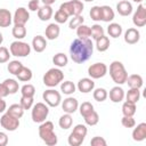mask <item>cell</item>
I'll list each match as a JSON object with an SVG mask.
<instances>
[{"mask_svg":"<svg viewBox=\"0 0 146 146\" xmlns=\"http://www.w3.org/2000/svg\"><path fill=\"white\" fill-rule=\"evenodd\" d=\"M94 52V44L92 41L87 38H78L72 41L70 46V55L71 59L76 64H82L87 62Z\"/></svg>","mask_w":146,"mask_h":146,"instance_id":"1","label":"cell"},{"mask_svg":"<svg viewBox=\"0 0 146 146\" xmlns=\"http://www.w3.org/2000/svg\"><path fill=\"white\" fill-rule=\"evenodd\" d=\"M39 137L48 146H55L58 143L57 136L54 131V123L51 121H43L39 127Z\"/></svg>","mask_w":146,"mask_h":146,"instance_id":"2","label":"cell"},{"mask_svg":"<svg viewBox=\"0 0 146 146\" xmlns=\"http://www.w3.org/2000/svg\"><path fill=\"white\" fill-rule=\"evenodd\" d=\"M110 75L112 80L119 86V84L125 83L127 78H128V72L121 62L114 60L110 65Z\"/></svg>","mask_w":146,"mask_h":146,"instance_id":"3","label":"cell"},{"mask_svg":"<svg viewBox=\"0 0 146 146\" xmlns=\"http://www.w3.org/2000/svg\"><path fill=\"white\" fill-rule=\"evenodd\" d=\"M64 79V73L59 70V68H56V67H52L50 70H48L44 75H43V84L49 87V88H52V87H56L57 84H59Z\"/></svg>","mask_w":146,"mask_h":146,"instance_id":"4","label":"cell"},{"mask_svg":"<svg viewBox=\"0 0 146 146\" xmlns=\"http://www.w3.org/2000/svg\"><path fill=\"white\" fill-rule=\"evenodd\" d=\"M83 3L80 0H70L66 2H63L59 6V9L63 10L64 13H66L68 16H76V15H81L83 11Z\"/></svg>","mask_w":146,"mask_h":146,"instance_id":"5","label":"cell"},{"mask_svg":"<svg viewBox=\"0 0 146 146\" xmlns=\"http://www.w3.org/2000/svg\"><path fill=\"white\" fill-rule=\"evenodd\" d=\"M49 114V107L44 103H36L35 105L32 106V121L35 123H42L46 121Z\"/></svg>","mask_w":146,"mask_h":146,"instance_id":"6","label":"cell"},{"mask_svg":"<svg viewBox=\"0 0 146 146\" xmlns=\"http://www.w3.org/2000/svg\"><path fill=\"white\" fill-rule=\"evenodd\" d=\"M9 51L13 56L16 57H26L31 52V46L24 41L16 40L10 43L9 46Z\"/></svg>","mask_w":146,"mask_h":146,"instance_id":"7","label":"cell"},{"mask_svg":"<svg viewBox=\"0 0 146 146\" xmlns=\"http://www.w3.org/2000/svg\"><path fill=\"white\" fill-rule=\"evenodd\" d=\"M42 98L46 102V104L50 107H57L62 103V96L55 89H48V90L43 91Z\"/></svg>","mask_w":146,"mask_h":146,"instance_id":"8","label":"cell"},{"mask_svg":"<svg viewBox=\"0 0 146 146\" xmlns=\"http://www.w3.org/2000/svg\"><path fill=\"white\" fill-rule=\"evenodd\" d=\"M0 124L7 131H15L19 127V119H17L6 112L0 119Z\"/></svg>","mask_w":146,"mask_h":146,"instance_id":"9","label":"cell"},{"mask_svg":"<svg viewBox=\"0 0 146 146\" xmlns=\"http://www.w3.org/2000/svg\"><path fill=\"white\" fill-rule=\"evenodd\" d=\"M107 66L106 64L104 63H95V64H91L89 67H88V74L91 79H100L103 76L106 75L107 73Z\"/></svg>","mask_w":146,"mask_h":146,"instance_id":"10","label":"cell"},{"mask_svg":"<svg viewBox=\"0 0 146 146\" xmlns=\"http://www.w3.org/2000/svg\"><path fill=\"white\" fill-rule=\"evenodd\" d=\"M132 23L137 27H143L146 24V7L144 5H139L137 7V10L135 11L132 16Z\"/></svg>","mask_w":146,"mask_h":146,"instance_id":"11","label":"cell"},{"mask_svg":"<svg viewBox=\"0 0 146 146\" xmlns=\"http://www.w3.org/2000/svg\"><path fill=\"white\" fill-rule=\"evenodd\" d=\"M30 19V13L27 11L26 8L24 7H19L15 10L14 16H13V22L14 24H21V25H25Z\"/></svg>","mask_w":146,"mask_h":146,"instance_id":"12","label":"cell"},{"mask_svg":"<svg viewBox=\"0 0 146 146\" xmlns=\"http://www.w3.org/2000/svg\"><path fill=\"white\" fill-rule=\"evenodd\" d=\"M79 107V103L78 99H75L74 97H67L62 102V108L65 113L68 114H73Z\"/></svg>","mask_w":146,"mask_h":146,"instance_id":"13","label":"cell"},{"mask_svg":"<svg viewBox=\"0 0 146 146\" xmlns=\"http://www.w3.org/2000/svg\"><path fill=\"white\" fill-rule=\"evenodd\" d=\"M76 87H78L79 91H81L83 94H88V92H90V91L94 90L95 82H94V80L91 78H82V79L79 80Z\"/></svg>","mask_w":146,"mask_h":146,"instance_id":"14","label":"cell"},{"mask_svg":"<svg viewBox=\"0 0 146 146\" xmlns=\"http://www.w3.org/2000/svg\"><path fill=\"white\" fill-rule=\"evenodd\" d=\"M139 39H140V33L135 27H130L124 32V41L128 44H135L139 41Z\"/></svg>","mask_w":146,"mask_h":146,"instance_id":"15","label":"cell"},{"mask_svg":"<svg viewBox=\"0 0 146 146\" xmlns=\"http://www.w3.org/2000/svg\"><path fill=\"white\" fill-rule=\"evenodd\" d=\"M59 33H60V29L57 23H50L44 30V35H46V39L48 40L57 39L59 36Z\"/></svg>","mask_w":146,"mask_h":146,"instance_id":"16","label":"cell"},{"mask_svg":"<svg viewBox=\"0 0 146 146\" xmlns=\"http://www.w3.org/2000/svg\"><path fill=\"white\" fill-rule=\"evenodd\" d=\"M145 138H146V123L141 122L132 130V139L135 141H143Z\"/></svg>","mask_w":146,"mask_h":146,"instance_id":"17","label":"cell"},{"mask_svg":"<svg viewBox=\"0 0 146 146\" xmlns=\"http://www.w3.org/2000/svg\"><path fill=\"white\" fill-rule=\"evenodd\" d=\"M116 10L121 16H129L132 13V5L128 0H121L116 3Z\"/></svg>","mask_w":146,"mask_h":146,"instance_id":"18","label":"cell"},{"mask_svg":"<svg viewBox=\"0 0 146 146\" xmlns=\"http://www.w3.org/2000/svg\"><path fill=\"white\" fill-rule=\"evenodd\" d=\"M32 48L36 52H42L47 48V40L42 35H35L32 40Z\"/></svg>","mask_w":146,"mask_h":146,"instance_id":"19","label":"cell"},{"mask_svg":"<svg viewBox=\"0 0 146 146\" xmlns=\"http://www.w3.org/2000/svg\"><path fill=\"white\" fill-rule=\"evenodd\" d=\"M124 90L119 87V86H115L113 87L111 90H110V99L113 102V103H120L123 100L124 98Z\"/></svg>","mask_w":146,"mask_h":146,"instance_id":"20","label":"cell"},{"mask_svg":"<svg viewBox=\"0 0 146 146\" xmlns=\"http://www.w3.org/2000/svg\"><path fill=\"white\" fill-rule=\"evenodd\" d=\"M52 14H54V10H52L51 6H48V5H43L42 7H40L38 9V17L42 22L49 21L52 17Z\"/></svg>","mask_w":146,"mask_h":146,"instance_id":"21","label":"cell"},{"mask_svg":"<svg viewBox=\"0 0 146 146\" xmlns=\"http://www.w3.org/2000/svg\"><path fill=\"white\" fill-rule=\"evenodd\" d=\"M13 22L11 13L6 8H0V27H8Z\"/></svg>","mask_w":146,"mask_h":146,"instance_id":"22","label":"cell"},{"mask_svg":"<svg viewBox=\"0 0 146 146\" xmlns=\"http://www.w3.org/2000/svg\"><path fill=\"white\" fill-rule=\"evenodd\" d=\"M100 9H102V21L103 22L110 23V22H112L114 19L115 14H114V10L110 6H107V5L100 6Z\"/></svg>","mask_w":146,"mask_h":146,"instance_id":"23","label":"cell"},{"mask_svg":"<svg viewBox=\"0 0 146 146\" xmlns=\"http://www.w3.org/2000/svg\"><path fill=\"white\" fill-rule=\"evenodd\" d=\"M125 82L128 83V86L130 88H137V89H139L143 86V78L139 74H131V75H129L127 78V81Z\"/></svg>","mask_w":146,"mask_h":146,"instance_id":"24","label":"cell"},{"mask_svg":"<svg viewBox=\"0 0 146 146\" xmlns=\"http://www.w3.org/2000/svg\"><path fill=\"white\" fill-rule=\"evenodd\" d=\"M11 34L15 39L17 40H22L26 36V27L25 25H21V24H15L13 30H11Z\"/></svg>","mask_w":146,"mask_h":146,"instance_id":"25","label":"cell"},{"mask_svg":"<svg viewBox=\"0 0 146 146\" xmlns=\"http://www.w3.org/2000/svg\"><path fill=\"white\" fill-rule=\"evenodd\" d=\"M110 44H111L110 39H108L107 36H105V35H103V36H100V38H98V39L96 40V48H97V50L100 51V52L106 51V50L110 48Z\"/></svg>","mask_w":146,"mask_h":146,"instance_id":"26","label":"cell"},{"mask_svg":"<svg viewBox=\"0 0 146 146\" xmlns=\"http://www.w3.org/2000/svg\"><path fill=\"white\" fill-rule=\"evenodd\" d=\"M122 114L124 116H133L136 114V104L125 100L122 105Z\"/></svg>","mask_w":146,"mask_h":146,"instance_id":"27","label":"cell"},{"mask_svg":"<svg viewBox=\"0 0 146 146\" xmlns=\"http://www.w3.org/2000/svg\"><path fill=\"white\" fill-rule=\"evenodd\" d=\"M72 123H73V119H72L71 114H68V113L63 114V115L59 117V120H58L59 127H60L62 129H64V130L70 129V128L72 127Z\"/></svg>","mask_w":146,"mask_h":146,"instance_id":"28","label":"cell"},{"mask_svg":"<svg viewBox=\"0 0 146 146\" xmlns=\"http://www.w3.org/2000/svg\"><path fill=\"white\" fill-rule=\"evenodd\" d=\"M107 32L112 38H119L122 34V26L119 23H111L107 26Z\"/></svg>","mask_w":146,"mask_h":146,"instance_id":"29","label":"cell"},{"mask_svg":"<svg viewBox=\"0 0 146 146\" xmlns=\"http://www.w3.org/2000/svg\"><path fill=\"white\" fill-rule=\"evenodd\" d=\"M68 58L64 52H58L52 57V63L58 67H65L67 65Z\"/></svg>","mask_w":146,"mask_h":146,"instance_id":"30","label":"cell"},{"mask_svg":"<svg viewBox=\"0 0 146 146\" xmlns=\"http://www.w3.org/2000/svg\"><path fill=\"white\" fill-rule=\"evenodd\" d=\"M16 76H17V79H18L19 81H22V82H27V81H30V80L32 79V71H31V68L23 66V67L21 68V71L16 74Z\"/></svg>","mask_w":146,"mask_h":146,"instance_id":"31","label":"cell"},{"mask_svg":"<svg viewBox=\"0 0 146 146\" xmlns=\"http://www.w3.org/2000/svg\"><path fill=\"white\" fill-rule=\"evenodd\" d=\"M124 97L127 98L128 102H131V103L137 104V102H138L139 98H140V91H139V89H137V88H130V89L128 90V92L124 95Z\"/></svg>","mask_w":146,"mask_h":146,"instance_id":"32","label":"cell"},{"mask_svg":"<svg viewBox=\"0 0 146 146\" xmlns=\"http://www.w3.org/2000/svg\"><path fill=\"white\" fill-rule=\"evenodd\" d=\"M7 113L11 114L13 116H15L17 119H21L23 116V114H24V108L21 106V104H13L7 110Z\"/></svg>","mask_w":146,"mask_h":146,"instance_id":"33","label":"cell"},{"mask_svg":"<svg viewBox=\"0 0 146 146\" xmlns=\"http://www.w3.org/2000/svg\"><path fill=\"white\" fill-rule=\"evenodd\" d=\"M3 83H5V86L7 87L9 95H14V94H16V92L18 91V89H19V84H18V82H17L16 80H14V79H6V80L3 81Z\"/></svg>","mask_w":146,"mask_h":146,"instance_id":"34","label":"cell"},{"mask_svg":"<svg viewBox=\"0 0 146 146\" xmlns=\"http://www.w3.org/2000/svg\"><path fill=\"white\" fill-rule=\"evenodd\" d=\"M83 119H84V122H86V124L87 125H96L97 123H98V121H99V115H98V113L94 110L92 112H90L89 114H87L86 116H83Z\"/></svg>","mask_w":146,"mask_h":146,"instance_id":"35","label":"cell"},{"mask_svg":"<svg viewBox=\"0 0 146 146\" xmlns=\"http://www.w3.org/2000/svg\"><path fill=\"white\" fill-rule=\"evenodd\" d=\"M75 89H76V87H75V84L72 81H64L60 84V90L65 95H72V94H74L75 92Z\"/></svg>","mask_w":146,"mask_h":146,"instance_id":"36","label":"cell"},{"mask_svg":"<svg viewBox=\"0 0 146 146\" xmlns=\"http://www.w3.org/2000/svg\"><path fill=\"white\" fill-rule=\"evenodd\" d=\"M91 34V31H90V27L88 25H84V24H81L76 27V35L79 38H82V39H87L89 38Z\"/></svg>","mask_w":146,"mask_h":146,"instance_id":"37","label":"cell"},{"mask_svg":"<svg viewBox=\"0 0 146 146\" xmlns=\"http://www.w3.org/2000/svg\"><path fill=\"white\" fill-rule=\"evenodd\" d=\"M22 67H23V64H22L19 60H11V62H9V64H8V66H7V70H8V72L11 73L13 75H16V74L21 71Z\"/></svg>","mask_w":146,"mask_h":146,"instance_id":"38","label":"cell"},{"mask_svg":"<svg viewBox=\"0 0 146 146\" xmlns=\"http://www.w3.org/2000/svg\"><path fill=\"white\" fill-rule=\"evenodd\" d=\"M92 96H94V99L95 100H97V102H104L107 98L108 94H107L106 89H104V88H97V89L94 90Z\"/></svg>","mask_w":146,"mask_h":146,"instance_id":"39","label":"cell"},{"mask_svg":"<svg viewBox=\"0 0 146 146\" xmlns=\"http://www.w3.org/2000/svg\"><path fill=\"white\" fill-rule=\"evenodd\" d=\"M90 31H91V36L94 40H97L98 38L103 36L104 35V29L99 25V24H94L91 27H90Z\"/></svg>","mask_w":146,"mask_h":146,"instance_id":"40","label":"cell"},{"mask_svg":"<svg viewBox=\"0 0 146 146\" xmlns=\"http://www.w3.org/2000/svg\"><path fill=\"white\" fill-rule=\"evenodd\" d=\"M21 92H22V96H26V97H34L35 95V88L33 84H24L22 88H21Z\"/></svg>","mask_w":146,"mask_h":146,"instance_id":"41","label":"cell"},{"mask_svg":"<svg viewBox=\"0 0 146 146\" xmlns=\"http://www.w3.org/2000/svg\"><path fill=\"white\" fill-rule=\"evenodd\" d=\"M89 15H90L91 19L95 21V22L102 21V9H100V6H94V7H91Z\"/></svg>","mask_w":146,"mask_h":146,"instance_id":"42","label":"cell"},{"mask_svg":"<svg viewBox=\"0 0 146 146\" xmlns=\"http://www.w3.org/2000/svg\"><path fill=\"white\" fill-rule=\"evenodd\" d=\"M83 22H84V18H83L82 15L72 16V18H71V21H70V23H68V27H70L71 30H74V29H76L79 25L83 24Z\"/></svg>","mask_w":146,"mask_h":146,"instance_id":"43","label":"cell"},{"mask_svg":"<svg viewBox=\"0 0 146 146\" xmlns=\"http://www.w3.org/2000/svg\"><path fill=\"white\" fill-rule=\"evenodd\" d=\"M83 140H84V138L75 135L74 132H71L70 136H68V139H67V141L71 146H80L83 143Z\"/></svg>","mask_w":146,"mask_h":146,"instance_id":"44","label":"cell"},{"mask_svg":"<svg viewBox=\"0 0 146 146\" xmlns=\"http://www.w3.org/2000/svg\"><path fill=\"white\" fill-rule=\"evenodd\" d=\"M79 111H80V114H81L82 116H86L87 114H89L90 112L94 111V105H92L91 103H89V102H83V103L80 105Z\"/></svg>","mask_w":146,"mask_h":146,"instance_id":"45","label":"cell"},{"mask_svg":"<svg viewBox=\"0 0 146 146\" xmlns=\"http://www.w3.org/2000/svg\"><path fill=\"white\" fill-rule=\"evenodd\" d=\"M68 17H70V16H68L66 13H64L63 10H60V9H58V10L55 13V22H56L57 24H64V23L67 21Z\"/></svg>","mask_w":146,"mask_h":146,"instance_id":"46","label":"cell"},{"mask_svg":"<svg viewBox=\"0 0 146 146\" xmlns=\"http://www.w3.org/2000/svg\"><path fill=\"white\" fill-rule=\"evenodd\" d=\"M21 106L25 110H30L33 106V97H26V96H22L21 97V102H19Z\"/></svg>","mask_w":146,"mask_h":146,"instance_id":"47","label":"cell"},{"mask_svg":"<svg viewBox=\"0 0 146 146\" xmlns=\"http://www.w3.org/2000/svg\"><path fill=\"white\" fill-rule=\"evenodd\" d=\"M72 132H74L75 135H78V136H80L82 138H86V136L88 133V129H87V127L84 124H76L73 128V131Z\"/></svg>","mask_w":146,"mask_h":146,"instance_id":"48","label":"cell"},{"mask_svg":"<svg viewBox=\"0 0 146 146\" xmlns=\"http://www.w3.org/2000/svg\"><path fill=\"white\" fill-rule=\"evenodd\" d=\"M10 56H11L10 51H9L6 47L0 46V64L7 63V62L9 60V57H10Z\"/></svg>","mask_w":146,"mask_h":146,"instance_id":"49","label":"cell"},{"mask_svg":"<svg viewBox=\"0 0 146 146\" xmlns=\"http://www.w3.org/2000/svg\"><path fill=\"white\" fill-rule=\"evenodd\" d=\"M121 123L124 128H133L136 125V121L133 119V116H124L121 119Z\"/></svg>","mask_w":146,"mask_h":146,"instance_id":"50","label":"cell"},{"mask_svg":"<svg viewBox=\"0 0 146 146\" xmlns=\"http://www.w3.org/2000/svg\"><path fill=\"white\" fill-rule=\"evenodd\" d=\"M90 145H91V146H106L107 143H106V140H105L103 137L96 136V137H94V138L90 140Z\"/></svg>","mask_w":146,"mask_h":146,"instance_id":"51","label":"cell"},{"mask_svg":"<svg viewBox=\"0 0 146 146\" xmlns=\"http://www.w3.org/2000/svg\"><path fill=\"white\" fill-rule=\"evenodd\" d=\"M39 8H40L39 0H30V2H29V9L31 11H38Z\"/></svg>","mask_w":146,"mask_h":146,"instance_id":"52","label":"cell"},{"mask_svg":"<svg viewBox=\"0 0 146 146\" xmlns=\"http://www.w3.org/2000/svg\"><path fill=\"white\" fill-rule=\"evenodd\" d=\"M8 95H9V92H8V89H7V87L5 86V83H3V82L0 83V97L5 98V97H7Z\"/></svg>","mask_w":146,"mask_h":146,"instance_id":"53","label":"cell"},{"mask_svg":"<svg viewBox=\"0 0 146 146\" xmlns=\"http://www.w3.org/2000/svg\"><path fill=\"white\" fill-rule=\"evenodd\" d=\"M7 144H8V136L5 132L0 131V146H6Z\"/></svg>","mask_w":146,"mask_h":146,"instance_id":"54","label":"cell"},{"mask_svg":"<svg viewBox=\"0 0 146 146\" xmlns=\"http://www.w3.org/2000/svg\"><path fill=\"white\" fill-rule=\"evenodd\" d=\"M6 110H7V104H6V102L3 100V98L0 97V113L5 112Z\"/></svg>","mask_w":146,"mask_h":146,"instance_id":"55","label":"cell"},{"mask_svg":"<svg viewBox=\"0 0 146 146\" xmlns=\"http://www.w3.org/2000/svg\"><path fill=\"white\" fill-rule=\"evenodd\" d=\"M43 2V5H48V6H51L52 3H55L56 0H41Z\"/></svg>","mask_w":146,"mask_h":146,"instance_id":"56","label":"cell"},{"mask_svg":"<svg viewBox=\"0 0 146 146\" xmlns=\"http://www.w3.org/2000/svg\"><path fill=\"white\" fill-rule=\"evenodd\" d=\"M2 42H3V35H2V33H0V46Z\"/></svg>","mask_w":146,"mask_h":146,"instance_id":"57","label":"cell"},{"mask_svg":"<svg viewBox=\"0 0 146 146\" xmlns=\"http://www.w3.org/2000/svg\"><path fill=\"white\" fill-rule=\"evenodd\" d=\"M133 2H137V3H140V2H143L144 0H132Z\"/></svg>","mask_w":146,"mask_h":146,"instance_id":"58","label":"cell"},{"mask_svg":"<svg viewBox=\"0 0 146 146\" xmlns=\"http://www.w3.org/2000/svg\"><path fill=\"white\" fill-rule=\"evenodd\" d=\"M84 1H87V2H90V1H94V0H84Z\"/></svg>","mask_w":146,"mask_h":146,"instance_id":"59","label":"cell"}]
</instances>
